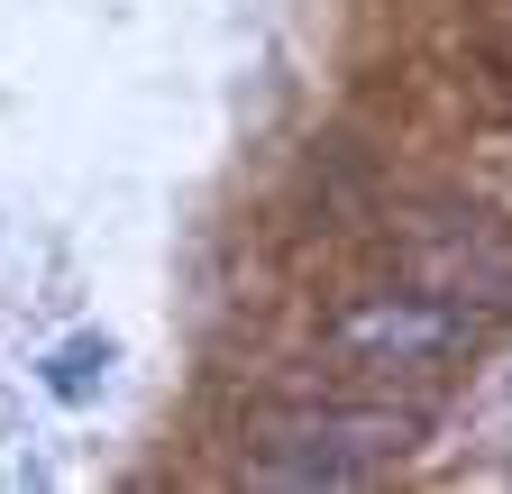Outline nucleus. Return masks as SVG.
I'll use <instances>...</instances> for the list:
<instances>
[{"mask_svg": "<svg viewBox=\"0 0 512 494\" xmlns=\"http://www.w3.org/2000/svg\"><path fill=\"white\" fill-rule=\"evenodd\" d=\"M421 449L412 403H275L247 421L256 485H366Z\"/></svg>", "mask_w": 512, "mask_h": 494, "instance_id": "f257e3e1", "label": "nucleus"}, {"mask_svg": "<svg viewBox=\"0 0 512 494\" xmlns=\"http://www.w3.org/2000/svg\"><path fill=\"white\" fill-rule=\"evenodd\" d=\"M485 339V312L448 302L430 284H384V293H357L348 312L330 321V348L366 376H448L458 357H476Z\"/></svg>", "mask_w": 512, "mask_h": 494, "instance_id": "f03ea898", "label": "nucleus"}, {"mask_svg": "<svg viewBox=\"0 0 512 494\" xmlns=\"http://www.w3.org/2000/svg\"><path fill=\"white\" fill-rule=\"evenodd\" d=\"M403 266H412V284L467 302V312L512 302V238H503L485 211H421V220L403 229Z\"/></svg>", "mask_w": 512, "mask_h": 494, "instance_id": "7ed1b4c3", "label": "nucleus"}]
</instances>
